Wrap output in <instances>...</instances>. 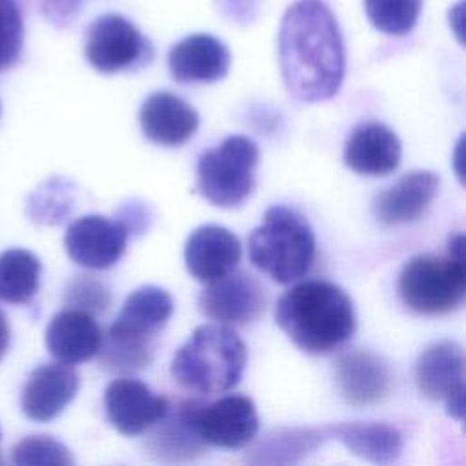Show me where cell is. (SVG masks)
<instances>
[{
    "label": "cell",
    "mask_w": 466,
    "mask_h": 466,
    "mask_svg": "<svg viewBox=\"0 0 466 466\" xmlns=\"http://www.w3.org/2000/svg\"><path fill=\"white\" fill-rule=\"evenodd\" d=\"M279 64L286 91L315 104L335 96L346 73L342 33L322 0H297L280 20Z\"/></svg>",
    "instance_id": "6da1fadb"
},
{
    "label": "cell",
    "mask_w": 466,
    "mask_h": 466,
    "mask_svg": "<svg viewBox=\"0 0 466 466\" xmlns=\"http://www.w3.org/2000/svg\"><path fill=\"white\" fill-rule=\"evenodd\" d=\"M275 322L306 353H329L355 331L348 293L333 282L304 280L288 289L275 306Z\"/></svg>",
    "instance_id": "7a4b0ae2"
},
{
    "label": "cell",
    "mask_w": 466,
    "mask_h": 466,
    "mask_svg": "<svg viewBox=\"0 0 466 466\" xmlns=\"http://www.w3.org/2000/svg\"><path fill=\"white\" fill-rule=\"evenodd\" d=\"M171 295L146 284L127 295L100 346V364L113 371H137L151 364L157 335L173 315Z\"/></svg>",
    "instance_id": "3957f363"
},
{
    "label": "cell",
    "mask_w": 466,
    "mask_h": 466,
    "mask_svg": "<svg viewBox=\"0 0 466 466\" xmlns=\"http://www.w3.org/2000/svg\"><path fill=\"white\" fill-rule=\"evenodd\" d=\"M246 368V346L226 324H200L171 360L173 379L187 391L213 395L233 390Z\"/></svg>",
    "instance_id": "277c9868"
},
{
    "label": "cell",
    "mask_w": 466,
    "mask_h": 466,
    "mask_svg": "<svg viewBox=\"0 0 466 466\" xmlns=\"http://www.w3.org/2000/svg\"><path fill=\"white\" fill-rule=\"evenodd\" d=\"M251 264L279 284L302 279L315 258V235L309 222L295 209L275 204L248 237Z\"/></svg>",
    "instance_id": "5b68a950"
},
{
    "label": "cell",
    "mask_w": 466,
    "mask_h": 466,
    "mask_svg": "<svg viewBox=\"0 0 466 466\" xmlns=\"http://www.w3.org/2000/svg\"><path fill=\"white\" fill-rule=\"evenodd\" d=\"M399 297L420 315H442L457 309L466 297L464 258L453 255H415L399 275Z\"/></svg>",
    "instance_id": "8992f818"
},
{
    "label": "cell",
    "mask_w": 466,
    "mask_h": 466,
    "mask_svg": "<svg viewBox=\"0 0 466 466\" xmlns=\"http://www.w3.org/2000/svg\"><path fill=\"white\" fill-rule=\"evenodd\" d=\"M258 146L244 135L226 137L197 162V191L217 208H238L255 189Z\"/></svg>",
    "instance_id": "52a82bcc"
},
{
    "label": "cell",
    "mask_w": 466,
    "mask_h": 466,
    "mask_svg": "<svg viewBox=\"0 0 466 466\" xmlns=\"http://www.w3.org/2000/svg\"><path fill=\"white\" fill-rule=\"evenodd\" d=\"M84 55L93 69L113 75L147 64L153 49L131 20L118 13H107L89 24Z\"/></svg>",
    "instance_id": "ba28073f"
},
{
    "label": "cell",
    "mask_w": 466,
    "mask_h": 466,
    "mask_svg": "<svg viewBox=\"0 0 466 466\" xmlns=\"http://www.w3.org/2000/svg\"><path fill=\"white\" fill-rule=\"evenodd\" d=\"M415 382L431 400H444L446 411L462 420L464 415V350L451 340L430 344L417 359Z\"/></svg>",
    "instance_id": "9c48e42d"
},
{
    "label": "cell",
    "mask_w": 466,
    "mask_h": 466,
    "mask_svg": "<svg viewBox=\"0 0 466 466\" xmlns=\"http://www.w3.org/2000/svg\"><path fill=\"white\" fill-rule=\"evenodd\" d=\"M198 308L218 324L246 326L264 313L266 295L251 273L233 269L206 284L198 295Z\"/></svg>",
    "instance_id": "30bf717a"
},
{
    "label": "cell",
    "mask_w": 466,
    "mask_h": 466,
    "mask_svg": "<svg viewBox=\"0 0 466 466\" xmlns=\"http://www.w3.org/2000/svg\"><path fill=\"white\" fill-rule=\"evenodd\" d=\"M129 233L115 217L84 215L73 220L64 235V248L69 258L87 269H107L126 251Z\"/></svg>",
    "instance_id": "8fae6325"
},
{
    "label": "cell",
    "mask_w": 466,
    "mask_h": 466,
    "mask_svg": "<svg viewBox=\"0 0 466 466\" xmlns=\"http://www.w3.org/2000/svg\"><path fill=\"white\" fill-rule=\"evenodd\" d=\"M195 422L200 441L217 448H244L258 431L257 408L249 397L240 393L200 404Z\"/></svg>",
    "instance_id": "7c38bea8"
},
{
    "label": "cell",
    "mask_w": 466,
    "mask_h": 466,
    "mask_svg": "<svg viewBox=\"0 0 466 466\" xmlns=\"http://www.w3.org/2000/svg\"><path fill=\"white\" fill-rule=\"evenodd\" d=\"M104 408L109 424L126 437H137L151 430L167 411L169 402L155 395L144 382L122 377L107 384Z\"/></svg>",
    "instance_id": "4fadbf2b"
},
{
    "label": "cell",
    "mask_w": 466,
    "mask_h": 466,
    "mask_svg": "<svg viewBox=\"0 0 466 466\" xmlns=\"http://www.w3.org/2000/svg\"><path fill=\"white\" fill-rule=\"evenodd\" d=\"M240 240L233 231L218 224H204L193 229L184 246V260L189 275L202 282H213L233 271L240 260Z\"/></svg>",
    "instance_id": "5bb4252c"
},
{
    "label": "cell",
    "mask_w": 466,
    "mask_h": 466,
    "mask_svg": "<svg viewBox=\"0 0 466 466\" xmlns=\"http://www.w3.org/2000/svg\"><path fill=\"white\" fill-rule=\"evenodd\" d=\"M78 391V373L64 362H49L35 368L27 377L20 406L25 417L36 422L56 419Z\"/></svg>",
    "instance_id": "9a60e30c"
},
{
    "label": "cell",
    "mask_w": 466,
    "mask_h": 466,
    "mask_svg": "<svg viewBox=\"0 0 466 466\" xmlns=\"http://www.w3.org/2000/svg\"><path fill=\"white\" fill-rule=\"evenodd\" d=\"M231 66V53L222 40L208 33L187 35L171 46L167 67L180 84L222 80Z\"/></svg>",
    "instance_id": "2e32d148"
},
{
    "label": "cell",
    "mask_w": 466,
    "mask_h": 466,
    "mask_svg": "<svg viewBox=\"0 0 466 466\" xmlns=\"http://www.w3.org/2000/svg\"><path fill=\"white\" fill-rule=\"evenodd\" d=\"M439 184L441 177L433 171H410L373 198V217L384 226L413 222L426 213L439 191Z\"/></svg>",
    "instance_id": "e0dca14e"
},
{
    "label": "cell",
    "mask_w": 466,
    "mask_h": 466,
    "mask_svg": "<svg viewBox=\"0 0 466 466\" xmlns=\"http://www.w3.org/2000/svg\"><path fill=\"white\" fill-rule=\"evenodd\" d=\"M202 402L182 400L169 406L166 415L151 426L153 431L146 439V451L162 462H186L197 459L204 451V442L197 431V411Z\"/></svg>",
    "instance_id": "ac0fdd59"
},
{
    "label": "cell",
    "mask_w": 466,
    "mask_h": 466,
    "mask_svg": "<svg viewBox=\"0 0 466 466\" xmlns=\"http://www.w3.org/2000/svg\"><path fill=\"white\" fill-rule=\"evenodd\" d=\"M344 164L359 175L386 177L400 164V140L380 122H360L346 140Z\"/></svg>",
    "instance_id": "d6986e66"
},
{
    "label": "cell",
    "mask_w": 466,
    "mask_h": 466,
    "mask_svg": "<svg viewBox=\"0 0 466 466\" xmlns=\"http://www.w3.org/2000/svg\"><path fill=\"white\" fill-rule=\"evenodd\" d=\"M138 120L146 138L166 147L182 146L198 127L195 107L169 91L151 93L140 106Z\"/></svg>",
    "instance_id": "ffe728a7"
},
{
    "label": "cell",
    "mask_w": 466,
    "mask_h": 466,
    "mask_svg": "<svg viewBox=\"0 0 466 466\" xmlns=\"http://www.w3.org/2000/svg\"><path fill=\"white\" fill-rule=\"evenodd\" d=\"M102 329L95 317L84 309L66 308L53 315L46 328L47 351L64 364H80L98 355Z\"/></svg>",
    "instance_id": "44dd1931"
},
{
    "label": "cell",
    "mask_w": 466,
    "mask_h": 466,
    "mask_svg": "<svg viewBox=\"0 0 466 466\" xmlns=\"http://www.w3.org/2000/svg\"><path fill=\"white\" fill-rule=\"evenodd\" d=\"M388 362L370 350L344 353L337 362V386L346 402L368 406L384 399L391 390Z\"/></svg>",
    "instance_id": "7402d4cb"
},
{
    "label": "cell",
    "mask_w": 466,
    "mask_h": 466,
    "mask_svg": "<svg viewBox=\"0 0 466 466\" xmlns=\"http://www.w3.org/2000/svg\"><path fill=\"white\" fill-rule=\"evenodd\" d=\"M326 435L340 441L351 453L373 464H390L402 451V435L382 422H344L324 428Z\"/></svg>",
    "instance_id": "603a6c76"
},
{
    "label": "cell",
    "mask_w": 466,
    "mask_h": 466,
    "mask_svg": "<svg viewBox=\"0 0 466 466\" xmlns=\"http://www.w3.org/2000/svg\"><path fill=\"white\" fill-rule=\"evenodd\" d=\"M42 262L24 249L13 248L0 253V300L11 304L29 302L40 286Z\"/></svg>",
    "instance_id": "cb8c5ba5"
},
{
    "label": "cell",
    "mask_w": 466,
    "mask_h": 466,
    "mask_svg": "<svg viewBox=\"0 0 466 466\" xmlns=\"http://www.w3.org/2000/svg\"><path fill=\"white\" fill-rule=\"evenodd\" d=\"M328 439L326 430H277L268 435V439L253 450L260 455L257 462H297L300 457L317 450L322 441Z\"/></svg>",
    "instance_id": "d4e9b609"
},
{
    "label": "cell",
    "mask_w": 466,
    "mask_h": 466,
    "mask_svg": "<svg viewBox=\"0 0 466 466\" xmlns=\"http://www.w3.org/2000/svg\"><path fill=\"white\" fill-rule=\"evenodd\" d=\"M422 0H364L370 24L390 36L408 35L420 15Z\"/></svg>",
    "instance_id": "484cf974"
},
{
    "label": "cell",
    "mask_w": 466,
    "mask_h": 466,
    "mask_svg": "<svg viewBox=\"0 0 466 466\" xmlns=\"http://www.w3.org/2000/svg\"><path fill=\"white\" fill-rule=\"evenodd\" d=\"M13 462L22 466H71L67 446L49 435H29L13 446Z\"/></svg>",
    "instance_id": "4316f807"
},
{
    "label": "cell",
    "mask_w": 466,
    "mask_h": 466,
    "mask_svg": "<svg viewBox=\"0 0 466 466\" xmlns=\"http://www.w3.org/2000/svg\"><path fill=\"white\" fill-rule=\"evenodd\" d=\"M73 206L71 184L64 178H51L42 187H38L29 202L31 217L42 224L62 222Z\"/></svg>",
    "instance_id": "83f0119b"
},
{
    "label": "cell",
    "mask_w": 466,
    "mask_h": 466,
    "mask_svg": "<svg viewBox=\"0 0 466 466\" xmlns=\"http://www.w3.org/2000/svg\"><path fill=\"white\" fill-rule=\"evenodd\" d=\"M64 302L67 308L84 309L87 313H100L111 304L109 289L89 275H76L66 286Z\"/></svg>",
    "instance_id": "f1b7e54d"
},
{
    "label": "cell",
    "mask_w": 466,
    "mask_h": 466,
    "mask_svg": "<svg viewBox=\"0 0 466 466\" xmlns=\"http://www.w3.org/2000/svg\"><path fill=\"white\" fill-rule=\"evenodd\" d=\"M24 22L15 0H0V71L9 67L20 55Z\"/></svg>",
    "instance_id": "f546056e"
},
{
    "label": "cell",
    "mask_w": 466,
    "mask_h": 466,
    "mask_svg": "<svg viewBox=\"0 0 466 466\" xmlns=\"http://www.w3.org/2000/svg\"><path fill=\"white\" fill-rule=\"evenodd\" d=\"M115 217L126 226L129 235L144 233L151 222V213H149L147 206H144L142 202H135V200L122 204Z\"/></svg>",
    "instance_id": "4dcf8cb0"
},
{
    "label": "cell",
    "mask_w": 466,
    "mask_h": 466,
    "mask_svg": "<svg viewBox=\"0 0 466 466\" xmlns=\"http://www.w3.org/2000/svg\"><path fill=\"white\" fill-rule=\"evenodd\" d=\"M80 9V0H47L44 11L55 24H69Z\"/></svg>",
    "instance_id": "1f68e13d"
},
{
    "label": "cell",
    "mask_w": 466,
    "mask_h": 466,
    "mask_svg": "<svg viewBox=\"0 0 466 466\" xmlns=\"http://www.w3.org/2000/svg\"><path fill=\"white\" fill-rule=\"evenodd\" d=\"M462 20H464V0H459L450 9V25L455 33V36L462 42Z\"/></svg>",
    "instance_id": "d6a6232c"
},
{
    "label": "cell",
    "mask_w": 466,
    "mask_h": 466,
    "mask_svg": "<svg viewBox=\"0 0 466 466\" xmlns=\"http://www.w3.org/2000/svg\"><path fill=\"white\" fill-rule=\"evenodd\" d=\"M11 342V328L5 315L0 311V359L5 355Z\"/></svg>",
    "instance_id": "836d02e7"
}]
</instances>
